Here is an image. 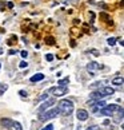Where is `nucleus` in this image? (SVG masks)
Segmentation results:
<instances>
[{
	"mask_svg": "<svg viewBox=\"0 0 124 130\" xmlns=\"http://www.w3.org/2000/svg\"><path fill=\"white\" fill-rule=\"evenodd\" d=\"M0 67H1V63H0Z\"/></svg>",
	"mask_w": 124,
	"mask_h": 130,
	"instance_id": "obj_36",
	"label": "nucleus"
},
{
	"mask_svg": "<svg viewBox=\"0 0 124 130\" xmlns=\"http://www.w3.org/2000/svg\"><path fill=\"white\" fill-rule=\"evenodd\" d=\"M77 130H80V129H77Z\"/></svg>",
	"mask_w": 124,
	"mask_h": 130,
	"instance_id": "obj_37",
	"label": "nucleus"
},
{
	"mask_svg": "<svg viewBox=\"0 0 124 130\" xmlns=\"http://www.w3.org/2000/svg\"><path fill=\"white\" fill-rule=\"evenodd\" d=\"M120 5H122V7L124 5V0H122V1H120Z\"/></svg>",
	"mask_w": 124,
	"mask_h": 130,
	"instance_id": "obj_32",
	"label": "nucleus"
},
{
	"mask_svg": "<svg viewBox=\"0 0 124 130\" xmlns=\"http://www.w3.org/2000/svg\"><path fill=\"white\" fill-rule=\"evenodd\" d=\"M59 114H60L59 107H53V109H51V110H47V111L41 115L40 121H47V119H51V118H55V117H57Z\"/></svg>",
	"mask_w": 124,
	"mask_h": 130,
	"instance_id": "obj_3",
	"label": "nucleus"
},
{
	"mask_svg": "<svg viewBox=\"0 0 124 130\" xmlns=\"http://www.w3.org/2000/svg\"><path fill=\"white\" fill-rule=\"evenodd\" d=\"M53 103H55V99H53V98H51V99H48L47 102H44V103L41 105L40 107H39V113H43V111H46V110L48 109L49 106H52Z\"/></svg>",
	"mask_w": 124,
	"mask_h": 130,
	"instance_id": "obj_8",
	"label": "nucleus"
},
{
	"mask_svg": "<svg viewBox=\"0 0 124 130\" xmlns=\"http://www.w3.org/2000/svg\"><path fill=\"white\" fill-rule=\"evenodd\" d=\"M20 55L23 56V58H27V56H28V52L24 50V51H21V52H20Z\"/></svg>",
	"mask_w": 124,
	"mask_h": 130,
	"instance_id": "obj_26",
	"label": "nucleus"
},
{
	"mask_svg": "<svg viewBox=\"0 0 124 130\" xmlns=\"http://www.w3.org/2000/svg\"><path fill=\"white\" fill-rule=\"evenodd\" d=\"M89 52H92L95 56H99V55H100V52L97 51V50H91V51H89Z\"/></svg>",
	"mask_w": 124,
	"mask_h": 130,
	"instance_id": "obj_25",
	"label": "nucleus"
},
{
	"mask_svg": "<svg viewBox=\"0 0 124 130\" xmlns=\"http://www.w3.org/2000/svg\"><path fill=\"white\" fill-rule=\"evenodd\" d=\"M89 97H91V99H92V101H95V102H96V101L103 99L104 95L101 94L100 91H94V93H91V94H89Z\"/></svg>",
	"mask_w": 124,
	"mask_h": 130,
	"instance_id": "obj_9",
	"label": "nucleus"
},
{
	"mask_svg": "<svg viewBox=\"0 0 124 130\" xmlns=\"http://www.w3.org/2000/svg\"><path fill=\"white\" fill-rule=\"evenodd\" d=\"M120 110V106H117V105H105V106L101 109V114L103 115H107V117H109V115H114L115 113H117Z\"/></svg>",
	"mask_w": 124,
	"mask_h": 130,
	"instance_id": "obj_2",
	"label": "nucleus"
},
{
	"mask_svg": "<svg viewBox=\"0 0 124 130\" xmlns=\"http://www.w3.org/2000/svg\"><path fill=\"white\" fill-rule=\"evenodd\" d=\"M69 44H71V47H75V46H76L75 40H71V42H69Z\"/></svg>",
	"mask_w": 124,
	"mask_h": 130,
	"instance_id": "obj_29",
	"label": "nucleus"
},
{
	"mask_svg": "<svg viewBox=\"0 0 124 130\" xmlns=\"http://www.w3.org/2000/svg\"><path fill=\"white\" fill-rule=\"evenodd\" d=\"M1 52H3V50H1V48H0V54H1Z\"/></svg>",
	"mask_w": 124,
	"mask_h": 130,
	"instance_id": "obj_35",
	"label": "nucleus"
},
{
	"mask_svg": "<svg viewBox=\"0 0 124 130\" xmlns=\"http://www.w3.org/2000/svg\"><path fill=\"white\" fill-rule=\"evenodd\" d=\"M7 5H8V8H12V7H13V4H12V3H11V1H10V3H8V4H7Z\"/></svg>",
	"mask_w": 124,
	"mask_h": 130,
	"instance_id": "obj_30",
	"label": "nucleus"
},
{
	"mask_svg": "<svg viewBox=\"0 0 124 130\" xmlns=\"http://www.w3.org/2000/svg\"><path fill=\"white\" fill-rule=\"evenodd\" d=\"M5 90H7V86H3L1 89H0V95L3 94V91H5Z\"/></svg>",
	"mask_w": 124,
	"mask_h": 130,
	"instance_id": "obj_27",
	"label": "nucleus"
},
{
	"mask_svg": "<svg viewBox=\"0 0 124 130\" xmlns=\"http://www.w3.org/2000/svg\"><path fill=\"white\" fill-rule=\"evenodd\" d=\"M104 106H105V102H104V101H96V103H95V107H94V109H92V111H97V110H101V109H103V107Z\"/></svg>",
	"mask_w": 124,
	"mask_h": 130,
	"instance_id": "obj_12",
	"label": "nucleus"
},
{
	"mask_svg": "<svg viewBox=\"0 0 124 130\" xmlns=\"http://www.w3.org/2000/svg\"><path fill=\"white\" fill-rule=\"evenodd\" d=\"M46 59H47L48 62H52V60H53V55H52V54H47V55H46Z\"/></svg>",
	"mask_w": 124,
	"mask_h": 130,
	"instance_id": "obj_20",
	"label": "nucleus"
},
{
	"mask_svg": "<svg viewBox=\"0 0 124 130\" xmlns=\"http://www.w3.org/2000/svg\"><path fill=\"white\" fill-rule=\"evenodd\" d=\"M59 110H60L61 114L64 115H69L72 113V110H74V102L69 99H61L60 102L57 105Z\"/></svg>",
	"mask_w": 124,
	"mask_h": 130,
	"instance_id": "obj_1",
	"label": "nucleus"
},
{
	"mask_svg": "<svg viewBox=\"0 0 124 130\" xmlns=\"http://www.w3.org/2000/svg\"><path fill=\"white\" fill-rule=\"evenodd\" d=\"M123 117H124V109H122V107H120V110L117 111V115H116V122H119V121L122 119Z\"/></svg>",
	"mask_w": 124,
	"mask_h": 130,
	"instance_id": "obj_14",
	"label": "nucleus"
},
{
	"mask_svg": "<svg viewBox=\"0 0 124 130\" xmlns=\"http://www.w3.org/2000/svg\"><path fill=\"white\" fill-rule=\"evenodd\" d=\"M120 44H122V46L124 47V40H122V42H120Z\"/></svg>",
	"mask_w": 124,
	"mask_h": 130,
	"instance_id": "obj_33",
	"label": "nucleus"
},
{
	"mask_svg": "<svg viewBox=\"0 0 124 130\" xmlns=\"http://www.w3.org/2000/svg\"><path fill=\"white\" fill-rule=\"evenodd\" d=\"M72 31H74V34H75L76 36H77V35H80V32H77V28H74Z\"/></svg>",
	"mask_w": 124,
	"mask_h": 130,
	"instance_id": "obj_28",
	"label": "nucleus"
},
{
	"mask_svg": "<svg viewBox=\"0 0 124 130\" xmlns=\"http://www.w3.org/2000/svg\"><path fill=\"white\" fill-rule=\"evenodd\" d=\"M47 44H55V39L53 38H47Z\"/></svg>",
	"mask_w": 124,
	"mask_h": 130,
	"instance_id": "obj_18",
	"label": "nucleus"
},
{
	"mask_svg": "<svg viewBox=\"0 0 124 130\" xmlns=\"http://www.w3.org/2000/svg\"><path fill=\"white\" fill-rule=\"evenodd\" d=\"M13 129H15V130H23V129H21V125H20L19 122H15V123H13Z\"/></svg>",
	"mask_w": 124,
	"mask_h": 130,
	"instance_id": "obj_17",
	"label": "nucleus"
},
{
	"mask_svg": "<svg viewBox=\"0 0 124 130\" xmlns=\"http://www.w3.org/2000/svg\"><path fill=\"white\" fill-rule=\"evenodd\" d=\"M123 83H124V78H122V77H116V78L112 79V84L120 86V84H123Z\"/></svg>",
	"mask_w": 124,
	"mask_h": 130,
	"instance_id": "obj_13",
	"label": "nucleus"
},
{
	"mask_svg": "<svg viewBox=\"0 0 124 130\" xmlns=\"http://www.w3.org/2000/svg\"><path fill=\"white\" fill-rule=\"evenodd\" d=\"M103 69V64H99L97 62H91V63L87 64V70L89 72L91 71H95V70H101Z\"/></svg>",
	"mask_w": 124,
	"mask_h": 130,
	"instance_id": "obj_6",
	"label": "nucleus"
},
{
	"mask_svg": "<svg viewBox=\"0 0 124 130\" xmlns=\"http://www.w3.org/2000/svg\"><path fill=\"white\" fill-rule=\"evenodd\" d=\"M87 130H100L99 126H96V125H94V126H89V128H87Z\"/></svg>",
	"mask_w": 124,
	"mask_h": 130,
	"instance_id": "obj_22",
	"label": "nucleus"
},
{
	"mask_svg": "<svg viewBox=\"0 0 124 130\" xmlns=\"http://www.w3.org/2000/svg\"><path fill=\"white\" fill-rule=\"evenodd\" d=\"M67 91H68L67 86H57V87H52V89H49V93H51V94H53L55 97H61V95H66Z\"/></svg>",
	"mask_w": 124,
	"mask_h": 130,
	"instance_id": "obj_4",
	"label": "nucleus"
},
{
	"mask_svg": "<svg viewBox=\"0 0 124 130\" xmlns=\"http://www.w3.org/2000/svg\"><path fill=\"white\" fill-rule=\"evenodd\" d=\"M116 44V39L115 38H109L108 39V46H115Z\"/></svg>",
	"mask_w": 124,
	"mask_h": 130,
	"instance_id": "obj_16",
	"label": "nucleus"
},
{
	"mask_svg": "<svg viewBox=\"0 0 124 130\" xmlns=\"http://www.w3.org/2000/svg\"><path fill=\"white\" fill-rule=\"evenodd\" d=\"M47 97H48V93H44V94H41L40 97H39V101H43V99H46Z\"/></svg>",
	"mask_w": 124,
	"mask_h": 130,
	"instance_id": "obj_21",
	"label": "nucleus"
},
{
	"mask_svg": "<svg viewBox=\"0 0 124 130\" xmlns=\"http://www.w3.org/2000/svg\"><path fill=\"white\" fill-rule=\"evenodd\" d=\"M100 93L104 95V97H108V95H112L115 93V90L112 89V87H103V89L100 90Z\"/></svg>",
	"mask_w": 124,
	"mask_h": 130,
	"instance_id": "obj_10",
	"label": "nucleus"
},
{
	"mask_svg": "<svg viewBox=\"0 0 124 130\" xmlns=\"http://www.w3.org/2000/svg\"><path fill=\"white\" fill-rule=\"evenodd\" d=\"M44 79V74H41V72H39V74H35L33 77H31L29 81L32 82V83H35V82H39V81H43Z\"/></svg>",
	"mask_w": 124,
	"mask_h": 130,
	"instance_id": "obj_11",
	"label": "nucleus"
},
{
	"mask_svg": "<svg viewBox=\"0 0 124 130\" xmlns=\"http://www.w3.org/2000/svg\"><path fill=\"white\" fill-rule=\"evenodd\" d=\"M41 130H53V125H51V123H49V125H47L46 128H43Z\"/></svg>",
	"mask_w": 124,
	"mask_h": 130,
	"instance_id": "obj_23",
	"label": "nucleus"
},
{
	"mask_svg": "<svg viewBox=\"0 0 124 130\" xmlns=\"http://www.w3.org/2000/svg\"><path fill=\"white\" fill-rule=\"evenodd\" d=\"M0 123H1V126L5 129H12L15 122H13L12 119H10V118H3V119H0Z\"/></svg>",
	"mask_w": 124,
	"mask_h": 130,
	"instance_id": "obj_7",
	"label": "nucleus"
},
{
	"mask_svg": "<svg viewBox=\"0 0 124 130\" xmlns=\"http://www.w3.org/2000/svg\"><path fill=\"white\" fill-rule=\"evenodd\" d=\"M122 129H123V130H124V123H123V125H122Z\"/></svg>",
	"mask_w": 124,
	"mask_h": 130,
	"instance_id": "obj_34",
	"label": "nucleus"
},
{
	"mask_svg": "<svg viewBox=\"0 0 124 130\" xmlns=\"http://www.w3.org/2000/svg\"><path fill=\"white\" fill-rule=\"evenodd\" d=\"M19 94H20L23 98H25V97H27V91H24V90H20V91H19Z\"/></svg>",
	"mask_w": 124,
	"mask_h": 130,
	"instance_id": "obj_24",
	"label": "nucleus"
},
{
	"mask_svg": "<svg viewBox=\"0 0 124 130\" xmlns=\"http://www.w3.org/2000/svg\"><path fill=\"white\" fill-rule=\"evenodd\" d=\"M103 123H104V125H109V121H108V119H105Z\"/></svg>",
	"mask_w": 124,
	"mask_h": 130,
	"instance_id": "obj_31",
	"label": "nucleus"
},
{
	"mask_svg": "<svg viewBox=\"0 0 124 130\" xmlns=\"http://www.w3.org/2000/svg\"><path fill=\"white\" fill-rule=\"evenodd\" d=\"M28 66V63L25 60H23V62H20V64H19V67H20V69H25V67Z\"/></svg>",
	"mask_w": 124,
	"mask_h": 130,
	"instance_id": "obj_19",
	"label": "nucleus"
},
{
	"mask_svg": "<svg viewBox=\"0 0 124 130\" xmlns=\"http://www.w3.org/2000/svg\"><path fill=\"white\" fill-rule=\"evenodd\" d=\"M76 117L80 121H87L88 119V111L84 110V109H79L77 111H76Z\"/></svg>",
	"mask_w": 124,
	"mask_h": 130,
	"instance_id": "obj_5",
	"label": "nucleus"
},
{
	"mask_svg": "<svg viewBox=\"0 0 124 130\" xmlns=\"http://www.w3.org/2000/svg\"><path fill=\"white\" fill-rule=\"evenodd\" d=\"M69 83V78H64V79H60V81L57 82L59 86H67V84Z\"/></svg>",
	"mask_w": 124,
	"mask_h": 130,
	"instance_id": "obj_15",
	"label": "nucleus"
}]
</instances>
